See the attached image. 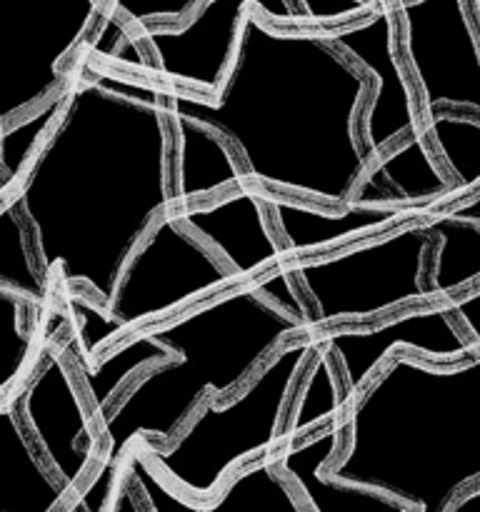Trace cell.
<instances>
[{"label":"cell","instance_id":"obj_1","mask_svg":"<svg viewBox=\"0 0 480 512\" xmlns=\"http://www.w3.org/2000/svg\"><path fill=\"white\" fill-rule=\"evenodd\" d=\"M170 158L165 85L80 55L58 115L10 190L55 293L108 308L130 253L175 208Z\"/></svg>","mask_w":480,"mask_h":512},{"label":"cell","instance_id":"obj_2","mask_svg":"<svg viewBox=\"0 0 480 512\" xmlns=\"http://www.w3.org/2000/svg\"><path fill=\"white\" fill-rule=\"evenodd\" d=\"M368 88L328 30L278 28L250 8L218 93L165 88V105L223 135L255 188L345 205L373 165L360 143Z\"/></svg>","mask_w":480,"mask_h":512},{"label":"cell","instance_id":"obj_3","mask_svg":"<svg viewBox=\"0 0 480 512\" xmlns=\"http://www.w3.org/2000/svg\"><path fill=\"white\" fill-rule=\"evenodd\" d=\"M335 480L378 490L413 512H445L480 483V350L433 363L398 350L345 408Z\"/></svg>","mask_w":480,"mask_h":512},{"label":"cell","instance_id":"obj_4","mask_svg":"<svg viewBox=\"0 0 480 512\" xmlns=\"http://www.w3.org/2000/svg\"><path fill=\"white\" fill-rule=\"evenodd\" d=\"M150 330L173 350L123 390L100 423L98 465L70 512H105L130 448H165L208 393L230 400L285 340L308 325L275 305L255 283H238Z\"/></svg>","mask_w":480,"mask_h":512},{"label":"cell","instance_id":"obj_5","mask_svg":"<svg viewBox=\"0 0 480 512\" xmlns=\"http://www.w3.org/2000/svg\"><path fill=\"white\" fill-rule=\"evenodd\" d=\"M315 350L310 335L285 340L238 395L230 400L205 395L173 443L143 448L153 468L185 498L210 503L235 470L278 453L295 385Z\"/></svg>","mask_w":480,"mask_h":512},{"label":"cell","instance_id":"obj_6","mask_svg":"<svg viewBox=\"0 0 480 512\" xmlns=\"http://www.w3.org/2000/svg\"><path fill=\"white\" fill-rule=\"evenodd\" d=\"M430 238L423 218L380 230L325 255L290 260L308 305V335L373 325L393 310L438 303L425 288Z\"/></svg>","mask_w":480,"mask_h":512},{"label":"cell","instance_id":"obj_7","mask_svg":"<svg viewBox=\"0 0 480 512\" xmlns=\"http://www.w3.org/2000/svg\"><path fill=\"white\" fill-rule=\"evenodd\" d=\"M105 0H0V130L58 98Z\"/></svg>","mask_w":480,"mask_h":512},{"label":"cell","instance_id":"obj_8","mask_svg":"<svg viewBox=\"0 0 480 512\" xmlns=\"http://www.w3.org/2000/svg\"><path fill=\"white\" fill-rule=\"evenodd\" d=\"M243 283L200 238L178 223L175 213L155 220L120 270L108 315L120 333L153 328L200 300Z\"/></svg>","mask_w":480,"mask_h":512},{"label":"cell","instance_id":"obj_9","mask_svg":"<svg viewBox=\"0 0 480 512\" xmlns=\"http://www.w3.org/2000/svg\"><path fill=\"white\" fill-rule=\"evenodd\" d=\"M398 48L423 118L480 115V33L468 0H393Z\"/></svg>","mask_w":480,"mask_h":512},{"label":"cell","instance_id":"obj_10","mask_svg":"<svg viewBox=\"0 0 480 512\" xmlns=\"http://www.w3.org/2000/svg\"><path fill=\"white\" fill-rule=\"evenodd\" d=\"M60 328L45 338L38 358L10 398L40 458L78 498L98 465L100 430L90 413L88 398H83L78 388V373L68 345L58 340Z\"/></svg>","mask_w":480,"mask_h":512},{"label":"cell","instance_id":"obj_11","mask_svg":"<svg viewBox=\"0 0 480 512\" xmlns=\"http://www.w3.org/2000/svg\"><path fill=\"white\" fill-rule=\"evenodd\" d=\"M250 8L278 28H305L295 0H203L183 25L130 30L148 55L145 78L165 88L213 98L233 63Z\"/></svg>","mask_w":480,"mask_h":512},{"label":"cell","instance_id":"obj_12","mask_svg":"<svg viewBox=\"0 0 480 512\" xmlns=\"http://www.w3.org/2000/svg\"><path fill=\"white\" fill-rule=\"evenodd\" d=\"M330 43L368 73V103L360 118V143L378 160L395 143L423 133V113L415 85L398 48V20L393 0L350 23L330 25Z\"/></svg>","mask_w":480,"mask_h":512},{"label":"cell","instance_id":"obj_13","mask_svg":"<svg viewBox=\"0 0 480 512\" xmlns=\"http://www.w3.org/2000/svg\"><path fill=\"white\" fill-rule=\"evenodd\" d=\"M310 338L333 358L343 385L345 405L358 398L360 390L398 350L433 363H458L478 353V348L453 320L445 300L413 305L400 310V315L383 318L373 325L325 330Z\"/></svg>","mask_w":480,"mask_h":512},{"label":"cell","instance_id":"obj_14","mask_svg":"<svg viewBox=\"0 0 480 512\" xmlns=\"http://www.w3.org/2000/svg\"><path fill=\"white\" fill-rule=\"evenodd\" d=\"M260 193L270 223L290 260L333 253L345 245L358 243L365 235L418 220L435 210L433 205L423 203H380L363 193H355L353 200L345 205L308 203L273 190H260Z\"/></svg>","mask_w":480,"mask_h":512},{"label":"cell","instance_id":"obj_15","mask_svg":"<svg viewBox=\"0 0 480 512\" xmlns=\"http://www.w3.org/2000/svg\"><path fill=\"white\" fill-rule=\"evenodd\" d=\"M173 213L243 283L290 260L270 223L263 193L255 185L243 183L205 203L173 208Z\"/></svg>","mask_w":480,"mask_h":512},{"label":"cell","instance_id":"obj_16","mask_svg":"<svg viewBox=\"0 0 480 512\" xmlns=\"http://www.w3.org/2000/svg\"><path fill=\"white\" fill-rule=\"evenodd\" d=\"M148 512H308L288 475L280 473L273 455L235 470L210 503L185 498L173 488L140 445H133L123 465Z\"/></svg>","mask_w":480,"mask_h":512},{"label":"cell","instance_id":"obj_17","mask_svg":"<svg viewBox=\"0 0 480 512\" xmlns=\"http://www.w3.org/2000/svg\"><path fill=\"white\" fill-rule=\"evenodd\" d=\"M340 448L343 425L333 423L283 445L273 455L280 473L288 475L308 512H413L378 490L330 478L328 468L338 458Z\"/></svg>","mask_w":480,"mask_h":512},{"label":"cell","instance_id":"obj_18","mask_svg":"<svg viewBox=\"0 0 480 512\" xmlns=\"http://www.w3.org/2000/svg\"><path fill=\"white\" fill-rule=\"evenodd\" d=\"M170 113V110H168ZM173 135V200L175 208L205 203L248 183L238 155L215 130L170 113Z\"/></svg>","mask_w":480,"mask_h":512},{"label":"cell","instance_id":"obj_19","mask_svg":"<svg viewBox=\"0 0 480 512\" xmlns=\"http://www.w3.org/2000/svg\"><path fill=\"white\" fill-rule=\"evenodd\" d=\"M73 498L30 440L13 398H0V512H58Z\"/></svg>","mask_w":480,"mask_h":512},{"label":"cell","instance_id":"obj_20","mask_svg":"<svg viewBox=\"0 0 480 512\" xmlns=\"http://www.w3.org/2000/svg\"><path fill=\"white\" fill-rule=\"evenodd\" d=\"M65 345H68V355L73 360L75 373L80 375L85 385V398H88L90 413L98 423V430L105 415L115 405V400L123 395V390L143 370L153 368V365L163 363L173 355V350L160 343L150 330H135L128 338L105 350L100 358H83L73 335L65 338Z\"/></svg>","mask_w":480,"mask_h":512},{"label":"cell","instance_id":"obj_21","mask_svg":"<svg viewBox=\"0 0 480 512\" xmlns=\"http://www.w3.org/2000/svg\"><path fill=\"white\" fill-rule=\"evenodd\" d=\"M423 223L433 238L425 270V288L433 300H448L480 285V225L440 210L423 215Z\"/></svg>","mask_w":480,"mask_h":512},{"label":"cell","instance_id":"obj_22","mask_svg":"<svg viewBox=\"0 0 480 512\" xmlns=\"http://www.w3.org/2000/svg\"><path fill=\"white\" fill-rule=\"evenodd\" d=\"M400 203H425L440 208L460 198L450 175L435 158L425 135H413L385 150L368 170Z\"/></svg>","mask_w":480,"mask_h":512},{"label":"cell","instance_id":"obj_23","mask_svg":"<svg viewBox=\"0 0 480 512\" xmlns=\"http://www.w3.org/2000/svg\"><path fill=\"white\" fill-rule=\"evenodd\" d=\"M53 313H45L15 290L0 285V398H8L18 388L23 375L38 358L43 348L38 345L40 335H50L70 320L65 318L63 323L50 328L48 318Z\"/></svg>","mask_w":480,"mask_h":512},{"label":"cell","instance_id":"obj_24","mask_svg":"<svg viewBox=\"0 0 480 512\" xmlns=\"http://www.w3.org/2000/svg\"><path fill=\"white\" fill-rule=\"evenodd\" d=\"M345 408L348 405L343 398L338 368H335L333 358L323 348H318L310 358L303 378L295 385L293 400H290L283 430H280V448L313 433V430L340 423Z\"/></svg>","mask_w":480,"mask_h":512},{"label":"cell","instance_id":"obj_25","mask_svg":"<svg viewBox=\"0 0 480 512\" xmlns=\"http://www.w3.org/2000/svg\"><path fill=\"white\" fill-rule=\"evenodd\" d=\"M423 135L460 198L480 190V115L440 110L423 118Z\"/></svg>","mask_w":480,"mask_h":512},{"label":"cell","instance_id":"obj_26","mask_svg":"<svg viewBox=\"0 0 480 512\" xmlns=\"http://www.w3.org/2000/svg\"><path fill=\"white\" fill-rule=\"evenodd\" d=\"M0 285L15 290L45 313L58 308L53 300L58 293L40 275L30 230L10 195L0 200Z\"/></svg>","mask_w":480,"mask_h":512},{"label":"cell","instance_id":"obj_27","mask_svg":"<svg viewBox=\"0 0 480 512\" xmlns=\"http://www.w3.org/2000/svg\"><path fill=\"white\" fill-rule=\"evenodd\" d=\"M60 103H63V93L50 100L48 105H43L38 113L30 115L28 120H20L10 128L0 130V173L10 180V185L20 178L30 153L58 115Z\"/></svg>","mask_w":480,"mask_h":512},{"label":"cell","instance_id":"obj_28","mask_svg":"<svg viewBox=\"0 0 480 512\" xmlns=\"http://www.w3.org/2000/svg\"><path fill=\"white\" fill-rule=\"evenodd\" d=\"M203 0H105V18L123 28L140 30L153 25H183Z\"/></svg>","mask_w":480,"mask_h":512},{"label":"cell","instance_id":"obj_29","mask_svg":"<svg viewBox=\"0 0 480 512\" xmlns=\"http://www.w3.org/2000/svg\"><path fill=\"white\" fill-rule=\"evenodd\" d=\"M453 313V320L458 323V328L468 335L470 343L480 350V285L465 290V293L453 295V298L445 300Z\"/></svg>","mask_w":480,"mask_h":512},{"label":"cell","instance_id":"obj_30","mask_svg":"<svg viewBox=\"0 0 480 512\" xmlns=\"http://www.w3.org/2000/svg\"><path fill=\"white\" fill-rule=\"evenodd\" d=\"M105 512H148L145 510L143 500H140L138 490H135L133 480H130V475L125 473V470L120 473V480L118 485H115V493L113 498H110Z\"/></svg>","mask_w":480,"mask_h":512},{"label":"cell","instance_id":"obj_31","mask_svg":"<svg viewBox=\"0 0 480 512\" xmlns=\"http://www.w3.org/2000/svg\"><path fill=\"white\" fill-rule=\"evenodd\" d=\"M440 213L450 215V218H460V220H470V223H478L480 225V190L475 193L465 195V198L453 200L448 205H440Z\"/></svg>","mask_w":480,"mask_h":512},{"label":"cell","instance_id":"obj_32","mask_svg":"<svg viewBox=\"0 0 480 512\" xmlns=\"http://www.w3.org/2000/svg\"><path fill=\"white\" fill-rule=\"evenodd\" d=\"M445 512H480V483L463 490Z\"/></svg>","mask_w":480,"mask_h":512},{"label":"cell","instance_id":"obj_33","mask_svg":"<svg viewBox=\"0 0 480 512\" xmlns=\"http://www.w3.org/2000/svg\"><path fill=\"white\" fill-rule=\"evenodd\" d=\"M10 190H13V185H10V180L5 178L3 173H0V200H3V198H8V195H10Z\"/></svg>","mask_w":480,"mask_h":512},{"label":"cell","instance_id":"obj_34","mask_svg":"<svg viewBox=\"0 0 480 512\" xmlns=\"http://www.w3.org/2000/svg\"><path fill=\"white\" fill-rule=\"evenodd\" d=\"M470 5V13H473L475 25H478V33H480V0H468Z\"/></svg>","mask_w":480,"mask_h":512}]
</instances>
